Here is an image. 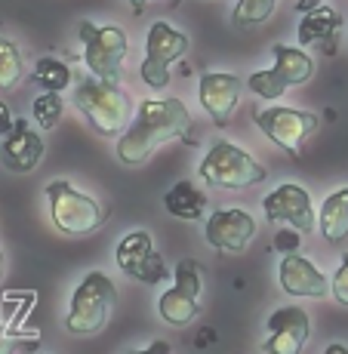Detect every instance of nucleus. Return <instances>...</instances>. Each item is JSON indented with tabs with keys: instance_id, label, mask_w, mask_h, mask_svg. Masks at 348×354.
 <instances>
[{
	"instance_id": "b1692460",
	"label": "nucleus",
	"mask_w": 348,
	"mask_h": 354,
	"mask_svg": "<svg viewBox=\"0 0 348 354\" xmlns=\"http://www.w3.org/2000/svg\"><path fill=\"white\" fill-rule=\"evenodd\" d=\"M62 114H65V102H62V96H56V93H40L31 105V118L40 129H56Z\"/></svg>"
},
{
	"instance_id": "bb28decb",
	"label": "nucleus",
	"mask_w": 348,
	"mask_h": 354,
	"mask_svg": "<svg viewBox=\"0 0 348 354\" xmlns=\"http://www.w3.org/2000/svg\"><path fill=\"white\" fill-rule=\"evenodd\" d=\"M296 243H299V234H293V231H284V234H277L275 247H277V250H293Z\"/></svg>"
},
{
	"instance_id": "dca6fc26",
	"label": "nucleus",
	"mask_w": 348,
	"mask_h": 354,
	"mask_svg": "<svg viewBox=\"0 0 348 354\" xmlns=\"http://www.w3.org/2000/svg\"><path fill=\"white\" fill-rule=\"evenodd\" d=\"M44 160V139L37 129L28 127V120H12L10 133L0 142V163L10 173H34Z\"/></svg>"
},
{
	"instance_id": "a878e982",
	"label": "nucleus",
	"mask_w": 348,
	"mask_h": 354,
	"mask_svg": "<svg viewBox=\"0 0 348 354\" xmlns=\"http://www.w3.org/2000/svg\"><path fill=\"white\" fill-rule=\"evenodd\" d=\"M330 292H333V299H336L339 305H345V308H348V253L342 256V262H339L336 274H333Z\"/></svg>"
},
{
	"instance_id": "4468645a",
	"label": "nucleus",
	"mask_w": 348,
	"mask_h": 354,
	"mask_svg": "<svg viewBox=\"0 0 348 354\" xmlns=\"http://www.w3.org/2000/svg\"><path fill=\"white\" fill-rule=\"evenodd\" d=\"M311 336V317L296 305L277 308L268 317V339H265V354H302Z\"/></svg>"
},
{
	"instance_id": "0eeeda50",
	"label": "nucleus",
	"mask_w": 348,
	"mask_h": 354,
	"mask_svg": "<svg viewBox=\"0 0 348 354\" xmlns=\"http://www.w3.org/2000/svg\"><path fill=\"white\" fill-rule=\"evenodd\" d=\"M256 127L275 142L277 148H284L286 154L299 158L302 154L305 139H311V133L318 129V114L302 111V108H286V105H271V108H259L253 114Z\"/></svg>"
},
{
	"instance_id": "2f4dec72",
	"label": "nucleus",
	"mask_w": 348,
	"mask_h": 354,
	"mask_svg": "<svg viewBox=\"0 0 348 354\" xmlns=\"http://www.w3.org/2000/svg\"><path fill=\"white\" fill-rule=\"evenodd\" d=\"M327 354H348V348L345 345H339V342H333L330 348H327Z\"/></svg>"
},
{
	"instance_id": "39448f33",
	"label": "nucleus",
	"mask_w": 348,
	"mask_h": 354,
	"mask_svg": "<svg viewBox=\"0 0 348 354\" xmlns=\"http://www.w3.org/2000/svg\"><path fill=\"white\" fill-rule=\"evenodd\" d=\"M197 179L210 188H231V192H241V188L259 185V182L265 179V167L250 151L237 148L235 142L222 139L203 154L201 167H197Z\"/></svg>"
},
{
	"instance_id": "cd10ccee",
	"label": "nucleus",
	"mask_w": 348,
	"mask_h": 354,
	"mask_svg": "<svg viewBox=\"0 0 348 354\" xmlns=\"http://www.w3.org/2000/svg\"><path fill=\"white\" fill-rule=\"evenodd\" d=\"M127 354H170V345L167 342H152L148 348H129Z\"/></svg>"
},
{
	"instance_id": "f3484780",
	"label": "nucleus",
	"mask_w": 348,
	"mask_h": 354,
	"mask_svg": "<svg viewBox=\"0 0 348 354\" xmlns=\"http://www.w3.org/2000/svg\"><path fill=\"white\" fill-rule=\"evenodd\" d=\"M339 28H342V16L333 6H315V10L302 12V19H299V50L327 44V53H333V40H336Z\"/></svg>"
},
{
	"instance_id": "9d476101",
	"label": "nucleus",
	"mask_w": 348,
	"mask_h": 354,
	"mask_svg": "<svg viewBox=\"0 0 348 354\" xmlns=\"http://www.w3.org/2000/svg\"><path fill=\"white\" fill-rule=\"evenodd\" d=\"M114 259H118V268L139 283H163L170 277L167 262H163L161 253L152 247V234H148V231H133V234H127L124 241L118 243Z\"/></svg>"
},
{
	"instance_id": "ddd939ff",
	"label": "nucleus",
	"mask_w": 348,
	"mask_h": 354,
	"mask_svg": "<svg viewBox=\"0 0 348 354\" xmlns=\"http://www.w3.org/2000/svg\"><path fill=\"white\" fill-rule=\"evenodd\" d=\"M241 93H244V80L237 74H225V71L203 74L201 84H197L201 108L213 118L216 127H225L231 120V114L241 105Z\"/></svg>"
},
{
	"instance_id": "4be33fe9",
	"label": "nucleus",
	"mask_w": 348,
	"mask_h": 354,
	"mask_svg": "<svg viewBox=\"0 0 348 354\" xmlns=\"http://www.w3.org/2000/svg\"><path fill=\"white\" fill-rule=\"evenodd\" d=\"M25 77V65L19 56V46L12 40L0 37V90H16Z\"/></svg>"
},
{
	"instance_id": "412c9836",
	"label": "nucleus",
	"mask_w": 348,
	"mask_h": 354,
	"mask_svg": "<svg viewBox=\"0 0 348 354\" xmlns=\"http://www.w3.org/2000/svg\"><path fill=\"white\" fill-rule=\"evenodd\" d=\"M28 80L34 86H40V90L62 96V90L71 86V68H68L62 59L44 56V59H37V62H34V71L28 74Z\"/></svg>"
},
{
	"instance_id": "f8f14e48",
	"label": "nucleus",
	"mask_w": 348,
	"mask_h": 354,
	"mask_svg": "<svg viewBox=\"0 0 348 354\" xmlns=\"http://www.w3.org/2000/svg\"><path fill=\"white\" fill-rule=\"evenodd\" d=\"M262 209L268 222H284V225L296 228V234H309L315 228V207H311V194L296 182H284L271 194H265Z\"/></svg>"
},
{
	"instance_id": "20e7f679",
	"label": "nucleus",
	"mask_w": 348,
	"mask_h": 354,
	"mask_svg": "<svg viewBox=\"0 0 348 354\" xmlns=\"http://www.w3.org/2000/svg\"><path fill=\"white\" fill-rule=\"evenodd\" d=\"M46 201H50L53 225H56V231H62L65 237H86L93 231H99L108 219V213L102 209L99 201L77 192L65 179L46 182Z\"/></svg>"
},
{
	"instance_id": "72a5a7b5",
	"label": "nucleus",
	"mask_w": 348,
	"mask_h": 354,
	"mask_svg": "<svg viewBox=\"0 0 348 354\" xmlns=\"http://www.w3.org/2000/svg\"><path fill=\"white\" fill-rule=\"evenodd\" d=\"M318 3H320V0H318Z\"/></svg>"
},
{
	"instance_id": "7ed1b4c3",
	"label": "nucleus",
	"mask_w": 348,
	"mask_h": 354,
	"mask_svg": "<svg viewBox=\"0 0 348 354\" xmlns=\"http://www.w3.org/2000/svg\"><path fill=\"white\" fill-rule=\"evenodd\" d=\"M114 302H118L114 281L105 271H90L77 283V290L71 292V305H68V317H65L68 333H74V336H95V333H102L105 324L111 321Z\"/></svg>"
},
{
	"instance_id": "6ab92c4d",
	"label": "nucleus",
	"mask_w": 348,
	"mask_h": 354,
	"mask_svg": "<svg viewBox=\"0 0 348 354\" xmlns=\"http://www.w3.org/2000/svg\"><path fill=\"white\" fill-rule=\"evenodd\" d=\"M318 225H320V234L327 237V243H333V247L348 241V188H336L333 194L324 197L318 213Z\"/></svg>"
},
{
	"instance_id": "393cba45",
	"label": "nucleus",
	"mask_w": 348,
	"mask_h": 354,
	"mask_svg": "<svg viewBox=\"0 0 348 354\" xmlns=\"http://www.w3.org/2000/svg\"><path fill=\"white\" fill-rule=\"evenodd\" d=\"M247 86L256 93L259 99H268V102H275V99H281L284 93H286V84L281 77H277L275 71H256V74H250V80H247Z\"/></svg>"
},
{
	"instance_id": "5701e85b",
	"label": "nucleus",
	"mask_w": 348,
	"mask_h": 354,
	"mask_svg": "<svg viewBox=\"0 0 348 354\" xmlns=\"http://www.w3.org/2000/svg\"><path fill=\"white\" fill-rule=\"evenodd\" d=\"M275 6H277V0H237L231 19H235L237 28H256V25L268 22Z\"/></svg>"
},
{
	"instance_id": "423d86ee",
	"label": "nucleus",
	"mask_w": 348,
	"mask_h": 354,
	"mask_svg": "<svg viewBox=\"0 0 348 354\" xmlns=\"http://www.w3.org/2000/svg\"><path fill=\"white\" fill-rule=\"evenodd\" d=\"M77 37L84 44V65L90 68L95 80L105 84H120L124 77V62L129 53V40L118 25H93L80 22Z\"/></svg>"
},
{
	"instance_id": "1a4fd4ad",
	"label": "nucleus",
	"mask_w": 348,
	"mask_h": 354,
	"mask_svg": "<svg viewBox=\"0 0 348 354\" xmlns=\"http://www.w3.org/2000/svg\"><path fill=\"white\" fill-rule=\"evenodd\" d=\"M158 311L170 326H188L201 315V265L194 259H182L176 268V283L161 292Z\"/></svg>"
},
{
	"instance_id": "2eb2a0df",
	"label": "nucleus",
	"mask_w": 348,
	"mask_h": 354,
	"mask_svg": "<svg viewBox=\"0 0 348 354\" xmlns=\"http://www.w3.org/2000/svg\"><path fill=\"white\" fill-rule=\"evenodd\" d=\"M277 283H281V290L286 296H296V299L330 296V277L311 259L296 256V253L281 259V265H277Z\"/></svg>"
},
{
	"instance_id": "473e14b6",
	"label": "nucleus",
	"mask_w": 348,
	"mask_h": 354,
	"mask_svg": "<svg viewBox=\"0 0 348 354\" xmlns=\"http://www.w3.org/2000/svg\"><path fill=\"white\" fill-rule=\"evenodd\" d=\"M3 268H6V259H3V253H0V277H3Z\"/></svg>"
},
{
	"instance_id": "f03ea898",
	"label": "nucleus",
	"mask_w": 348,
	"mask_h": 354,
	"mask_svg": "<svg viewBox=\"0 0 348 354\" xmlns=\"http://www.w3.org/2000/svg\"><path fill=\"white\" fill-rule=\"evenodd\" d=\"M74 105L84 111L90 127L102 136H124L133 124V96L120 84H105V80L86 77L74 90Z\"/></svg>"
},
{
	"instance_id": "9b49d317",
	"label": "nucleus",
	"mask_w": 348,
	"mask_h": 354,
	"mask_svg": "<svg viewBox=\"0 0 348 354\" xmlns=\"http://www.w3.org/2000/svg\"><path fill=\"white\" fill-rule=\"evenodd\" d=\"M203 237H207V243L216 247L219 253H244L256 237V219L241 207L216 209V213L207 216Z\"/></svg>"
},
{
	"instance_id": "7c9ffc66",
	"label": "nucleus",
	"mask_w": 348,
	"mask_h": 354,
	"mask_svg": "<svg viewBox=\"0 0 348 354\" xmlns=\"http://www.w3.org/2000/svg\"><path fill=\"white\" fill-rule=\"evenodd\" d=\"M12 348H16V339H12V336H6V333L0 330V354H10Z\"/></svg>"
},
{
	"instance_id": "c756f323",
	"label": "nucleus",
	"mask_w": 348,
	"mask_h": 354,
	"mask_svg": "<svg viewBox=\"0 0 348 354\" xmlns=\"http://www.w3.org/2000/svg\"><path fill=\"white\" fill-rule=\"evenodd\" d=\"M10 127H12V120H10V108L6 105H0V133H10Z\"/></svg>"
},
{
	"instance_id": "c85d7f7f",
	"label": "nucleus",
	"mask_w": 348,
	"mask_h": 354,
	"mask_svg": "<svg viewBox=\"0 0 348 354\" xmlns=\"http://www.w3.org/2000/svg\"><path fill=\"white\" fill-rule=\"evenodd\" d=\"M148 3H154V0H129V6H133V12H136V16H142ZM167 3H170V6H179L182 0H167Z\"/></svg>"
},
{
	"instance_id": "f257e3e1",
	"label": "nucleus",
	"mask_w": 348,
	"mask_h": 354,
	"mask_svg": "<svg viewBox=\"0 0 348 354\" xmlns=\"http://www.w3.org/2000/svg\"><path fill=\"white\" fill-rule=\"evenodd\" d=\"M182 139L185 145H197L191 114L182 99H145L133 114V124L118 139V158L127 167H139L158 151L161 145Z\"/></svg>"
},
{
	"instance_id": "6e6552de",
	"label": "nucleus",
	"mask_w": 348,
	"mask_h": 354,
	"mask_svg": "<svg viewBox=\"0 0 348 354\" xmlns=\"http://www.w3.org/2000/svg\"><path fill=\"white\" fill-rule=\"evenodd\" d=\"M188 53V34L167 22H154L145 34V59H142V80L152 90L170 84V65Z\"/></svg>"
},
{
	"instance_id": "a211bd4d",
	"label": "nucleus",
	"mask_w": 348,
	"mask_h": 354,
	"mask_svg": "<svg viewBox=\"0 0 348 354\" xmlns=\"http://www.w3.org/2000/svg\"><path fill=\"white\" fill-rule=\"evenodd\" d=\"M271 56H275V68H271V71H275L286 86H302V84H309L311 74H315V59L305 50H299V46L275 44L271 46Z\"/></svg>"
},
{
	"instance_id": "aec40b11",
	"label": "nucleus",
	"mask_w": 348,
	"mask_h": 354,
	"mask_svg": "<svg viewBox=\"0 0 348 354\" xmlns=\"http://www.w3.org/2000/svg\"><path fill=\"white\" fill-rule=\"evenodd\" d=\"M163 207H167V213L176 216V219L197 222L203 216V209H207V194H203L191 179H182L163 194Z\"/></svg>"
}]
</instances>
